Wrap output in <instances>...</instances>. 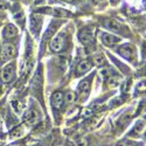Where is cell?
Wrapping results in <instances>:
<instances>
[{
  "mask_svg": "<svg viewBox=\"0 0 146 146\" xmlns=\"http://www.w3.org/2000/svg\"><path fill=\"white\" fill-rule=\"evenodd\" d=\"M118 54L120 56H123L124 58H126L130 62H135L137 58V50L136 47L130 43H125L123 46H119L118 48Z\"/></svg>",
  "mask_w": 146,
  "mask_h": 146,
  "instance_id": "1",
  "label": "cell"
},
{
  "mask_svg": "<svg viewBox=\"0 0 146 146\" xmlns=\"http://www.w3.org/2000/svg\"><path fill=\"white\" fill-rule=\"evenodd\" d=\"M67 44V38H66V34L64 33H58L56 36L52 39L50 41V49L54 53H60L62 52Z\"/></svg>",
  "mask_w": 146,
  "mask_h": 146,
  "instance_id": "2",
  "label": "cell"
},
{
  "mask_svg": "<svg viewBox=\"0 0 146 146\" xmlns=\"http://www.w3.org/2000/svg\"><path fill=\"white\" fill-rule=\"evenodd\" d=\"M15 72H17V67H15V62H9L8 64H6L1 72H0V77L4 83H9L14 80L15 77Z\"/></svg>",
  "mask_w": 146,
  "mask_h": 146,
  "instance_id": "3",
  "label": "cell"
},
{
  "mask_svg": "<svg viewBox=\"0 0 146 146\" xmlns=\"http://www.w3.org/2000/svg\"><path fill=\"white\" fill-rule=\"evenodd\" d=\"M78 39L84 46H91L94 43V32L91 28H83L78 33Z\"/></svg>",
  "mask_w": 146,
  "mask_h": 146,
  "instance_id": "4",
  "label": "cell"
},
{
  "mask_svg": "<svg viewBox=\"0 0 146 146\" xmlns=\"http://www.w3.org/2000/svg\"><path fill=\"white\" fill-rule=\"evenodd\" d=\"M100 39H101V41L105 46H109V47H112V46L121 42V39L120 38L113 35L112 33H106V32H102L100 34Z\"/></svg>",
  "mask_w": 146,
  "mask_h": 146,
  "instance_id": "5",
  "label": "cell"
},
{
  "mask_svg": "<svg viewBox=\"0 0 146 146\" xmlns=\"http://www.w3.org/2000/svg\"><path fill=\"white\" fill-rule=\"evenodd\" d=\"M39 120H40V113L35 109H29L23 115V121L27 125H35L36 123H39Z\"/></svg>",
  "mask_w": 146,
  "mask_h": 146,
  "instance_id": "6",
  "label": "cell"
},
{
  "mask_svg": "<svg viewBox=\"0 0 146 146\" xmlns=\"http://www.w3.org/2000/svg\"><path fill=\"white\" fill-rule=\"evenodd\" d=\"M1 56L3 60H12L17 56V48L14 47V44L6 42L3 47H1Z\"/></svg>",
  "mask_w": 146,
  "mask_h": 146,
  "instance_id": "7",
  "label": "cell"
},
{
  "mask_svg": "<svg viewBox=\"0 0 146 146\" xmlns=\"http://www.w3.org/2000/svg\"><path fill=\"white\" fill-rule=\"evenodd\" d=\"M90 88H91V84H90V78H87V80H83L80 82L78 87H77V92H78V96L81 98H86L88 96V94L90 92Z\"/></svg>",
  "mask_w": 146,
  "mask_h": 146,
  "instance_id": "8",
  "label": "cell"
},
{
  "mask_svg": "<svg viewBox=\"0 0 146 146\" xmlns=\"http://www.w3.org/2000/svg\"><path fill=\"white\" fill-rule=\"evenodd\" d=\"M18 36V28L13 23H8L3 31V38L6 40H14Z\"/></svg>",
  "mask_w": 146,
  "mask_h": 146,
  "instance_id": "9",
  "label": "cell"
},
{
  "mask_svg": "<svg viewBox=\"0 0 146 146\" xmlns=\"http://www.w3.org/2000/svg\"><path fill=\"white\" fill-rule=\"evenodd\" d=\"M104 26L108 28L112 31L113 33H123V31H125V28L123 27V25L121 23H119L118 21L113 20V19H108L105 22H104Z\"/></svg>",
  "mask_w": 146,
  "mask_h": 146,
  "instance_id": "10",
  "label": "cell"
},
{
  "mask_svg": "<svg viewBox=\"0 0 146 146\" xmlns=\"http://www.w3.org/2000/svg\"><path fill=\"white\" fill-rule=\"evenodd\" d=\"M50 103H52L54 109L58 110V109L64 104V95L62 92H60V91L54 92L52 95V97H50Z\"/></svg>",
  "mask_w": 146,
  "mask_h": 146,
  "instance_id": "11",
  "label": "cell"
},
{
  "mask_svg": "<svg viewBox=\"0 0 146 146\" xmlns=\"http://www.w3.org/2000/svg\"><path fill=\"white\" fill-rule=\"evenodd\" d=\"M92 67V63L90 62L89 60H84V61H81L78 63L77 68H76V76H81V75H84L91 69Z\"/></svg>",
  "mask_w": 146,
  "mask_h": 146,
  "instance_id": "12",
  "label": "cell"
},
{
  "mask_svg": "<svg viewBox=\"0 0 146 146\" xmlns=\"http://www.w3.org/2000/svg\"><path fill=\"white\" fill-rule=\"evenodd\" d=\"M143 131H145V123H144V120H139L138 123L133 126V129L129 133V136L130 137H137V136L140 135Z\"/></svg>",
  "mask_w": 146,
  "mask_h": 146,
  "instance_id": "13",
  "label": "cell"
},
{
  "mask_svg": "<svg viewBox=\"0 0 146 146\" xmlns=\"http://www.w3.org/2000/svg\"><path fill=\"white\" fill-rule=\"evenodd\" d=\"M13 15H14V18H15V20H17V21H19V20L23 21V19H25V17H23V13H22L21 8H20L18 5H15V6H14V9H13Z\"/></svg>",
  "mask_w": 146,
  "mask_h": 146,
  "instance_id": "14",
  "label": "cell"
},
{
  "mask_svg": "<svg viewBox=\"0 0 146 146\" xmlns=\"http://www.w3.org/2000/svg\"><path fill=\"white\" fill-rule=\"evenodd\" d=\"M104 55H96L95 57H94V63L96 64V66H102L103 63H104Z\"/></svg>",
  "mask_w": 146,
  "mask_h": 146,
  "instance_id": "15",
  "label": "cell"
},
{
  "mask_svg": "<svg viewBox=\"0 0 146 146\" xmlns=\"http://www.w3.org/2000/svg\"><path fill=\"white\" fill-rule=\"evenodd\" d=\"M74 100H75V96H74V94H72V92H67L64 95V102L66 103H72V102H74Z\"/></svg>",
  "mask_w": 146,
  "mask_h": 146,
  "instance_id": "16",
  "label": "cell"
},
{
  "mask_svg": "<svg viewBox=\"0 0 146 146\" xmlns=\"http://www.w3.org/2000/svg\"><path fill=\"white\" fill-rule=\"evenodd\" d=\"M117 146H137V145H136V143H133V141L125 140V141H121V143H119Z\"/></svg>",
  "mask_w": 146,
  "mask_h": 146,
  "instance_id": "17",
  "label": "cell"
},
{
  "mask_svg": "<svg viewBox=\"0 0 146 146\" xmlns=\"http://www.w3.org/2000/svg\"><path fill=\"white\" fill-rule=\"evenodd\" d=\"M76 146H88V141L86 139H81L76 143Z\"/></svg>",
  "mask_w": 146,
  "mask_h": 146,
  "instance_id": "18",
  "label": "cell"
},
{
  "mask_svg": "<svg viewBox=\"0 0 146 146\" xmlns=\"http://www.w3.org/2000/svg\"><path fill=\"white\" fill-rule=\"evenodd\" d=\"M90 1H91L94 5H98V4H102L104 0H90Z\"/></svg>",
  "mask_w": 146,
  "mask_h": 146,
  "instance_id": "19",
  "label": "cell"
},
{
  "mask_svg": "<svg viewBox=\"0 0 146 146\" xmlns=\"http://www.w3.org/2000/svg\"><path fill=\"white\" fill-rule=\"evenodd\" d=\"M118 3H119V0H111V4L112 5H117Z\"/></svg>",
  "mask_w": 146,
  "mask_h": 146,
  "instance_id": "20",
  "label": "cell"
},
{
  "mask_svg": "<svg viewBox=\"0 0 146 146\" xmlns=\"http://www.w3.org/2000/svg\"><path fill=\"white\" fill-rule=\"evenodd\" d=\"M143 52H144V56L146 57V43H144V49H143Z\"/></svg>",
  "mask_w": 146,
  "mask_h": 146,
  "instance_id": "21",
  "label": "cell"
},
{
  "mask_svg": "<svg viewBox=\"0 0 146 146\" xmlns=\"http://www.w3.org/2000/svg\"><path fill=\"white\" fill-rule=\"evenodd\" d=\"M141 111H143V113H146V105L143 108V110H141Z\"/></svg>",
  "mask_w": 146,
  "mask_h": 146,
  "instance_id": "22",
  "label": "cell"
},
{
  "mask_svg": "<svg viewBox=\"0 0 146 146\" xmlns=\"http://www.w3.org/2000/svg\"><path fill=\"white\" fill-rule=\"evenodd\" d=\"M64 1H68V3H71V1H74V0H64Z\"/></svg>",
  "mask_w": 146,
  "mask_h": 146,
  "instance_id": "23",
  "label": "cell"
},
{
  "mask_svg": "<svg viewBox=\"0 0 146 146\" xmlns=\"http://www.w3.org/2000/svg\"><path fill=\"white\" fill-rule=\"evenodd\" d=\"M1 47H3V46H1V43H0V53H1Z\"/></svg>",
  "mask_w": 146,
  "mask_h": 146,
  "instance_id": "24",
  "label": "cell"
},
{
  "mask_svg": "<svg viewBox=\"0 0 146 146\" xmlns=\"http://www.w3.org/2000/svg\"><path fill=\"white\" fill-rule=\"evenodd\" d=\"M0 125H1V118H0Z\"/></svg>",
  "mask_w": 146,
  "mask_h": 146,
  "instance_id": "25",
  "label": "cell"
},
{
  "mask_svg": "<svg viewBox=\"0 0 146 146\" xmlns=\"http://www.w3.org/2000/svg\"><path fill=\"white\" fill-rule=\"evenodd\" d=\"M145 137H146V130H145Z\"/></svg>",
  "mask_w": 146,
  "mask_h": 146,
  "instance_id": "26",
  "label": "cell"
}]
</instances>
